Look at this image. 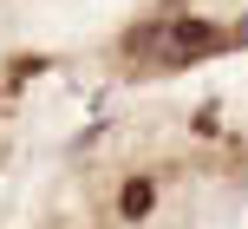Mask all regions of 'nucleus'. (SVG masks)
Listing matches in <instances>:
<instances>
[{"label": "nucleus", "instance_id": "1", "mask_svg": "<svg viewBox=\"0 0 248 229\" xmlns=\"http://www.w3.org/2000/svg\"><path fill=\"white\" fill-rule=\"evenodd\" d=\"M222 46H229L222 26H209V20H170V52H163V65H196V59H209V52H222Z\"/></svg>", "mask_w": 248, "mask_h": 229}, {"label": "nucleus", "instance_id": "2", "mask_svg": "<svg viewBox=\"0 0 248 229\" xmlns=\"http://www.w3.org/2000/svg\"><path fill=\"white\" fill-rule=\"evenodd\" d=\"M118 52H124V59H163V52H170V20H144V26H131V33L118 39Z\"/></svg>", "mask_w": 248, "mask_h": 229}, {"label": "nucleus", "instance_id": "3", "mask_svg": "<svg viewBox=\"0 0 248 229\" xmlns=\"http://www.w3.org/2000/svg\"><path fill=\"white\" fill-rule=\"evenodd\" d=\"M150 203H157V190H150V177H131V183L118 190V210H124V216H150Z\"/></svg>", "mask_w": 248, "mask_h": 229}]
</instances>
